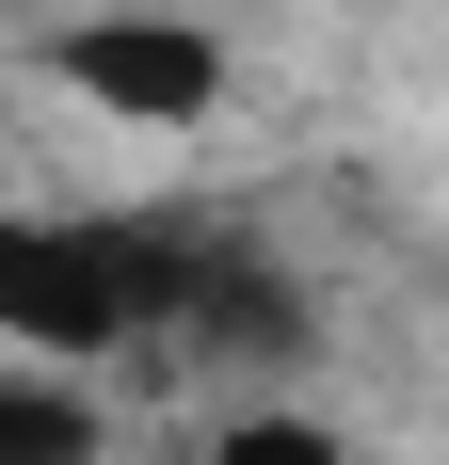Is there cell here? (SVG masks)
<instances>
[{
  "mask_svg": "<svg viewBox=\"0 0 449 465\" xmlns=\"http://www.w3.org/2000/svg\"><path fill=\"white\" fill-rule=\"evenodd\" d=\"M177 289H193V257L145 225H0V337H33V353H113Z\"/></svg>",
  "mask_w": 449,
  "mask_h": 465,
  "instance_id": "obj_1",
  "label": "cell"
},
{
  "mask_svg": "<svg viewBox=\"0 0 449 465\" xmlns=\"http://www.w3.org/2000/svg\"><path fill=\"white\" fill-rule=\"evenodd\" d=\"M209 465H337V450H321V433H305V418H257V433H224V450H209Z\"/></svg>",
  "mask_w": 449,
  "mask_h": 465,
  "instance_id": "obj_5",
  "label": "cell"
},
{
  "mask_svg": "<svg viewBox=\"0 0 449 465\" xmlns=\"http://www.w3.org/2000/svg\"><path fill=\"white\" fill-rule=\"evenodd\" d=\"M65 81H81L96 113L193 129V113L224 96V48H209V33H177V16H81V33H65Z\"/></svg>",
  "mask_w": 449,
  "mask_h": 465,
  "instance_id": "obj_2",
  "label": "cell"
},
{
  "mask_svg": "<svg viewBox=\"0 0 449 465\" xmlns=\"http://www.w3.org/2000/svg\"><path fill=\"white\" fill-rule=\"evenodd\" d=\"M177 305H193L209 337H257V353H289V337H305V322H289V289H273L257 257H193V289H177Z\"/></svg>",
  "mask_w": 449,
  "mask_h": 465,
  "instance_id": "obj_3",
  "label": "cell"
},
{
  "mask_svg": "<svg viewBox=\"0 0 449 465\" xmlns=\"http://www.w3.org/2000/svg\"><path fill=\"white\" fill-rule=\"evenodd\" d=\"M0 465H81V401H48V385H0Z\"/></svg>",
  "mask_w": 449,
  "mask_h": 465,
  "instance_id": "obj_4",
  "label": "cell"
}]
</instances>
